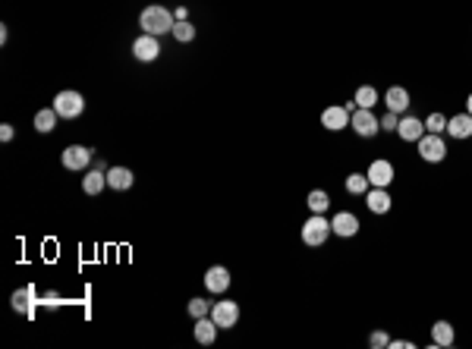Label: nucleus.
<instances>
[{
  "mask_svg": "<svg viewBox=\"0 0 472 349\" xmlns=\"http://www.w3.org/2000/svg\"><path fill=\"white\" fill-rule=\"evenodd\" d=\"M60 164H63V170L85 173L92 167V148H85V145H66L63 154H60Z\"/></svg>",
  "mask_w": 472,
  "mask_h": 349,
  "instance_id": "0eeeda50",
  "label": "nucleus"
},
{
  "mask_svg": "<svg viewBox=\"0 0 472 349\" xmlns=\"http://www.w3.org/2000/svg\"><path fill=\"white\" fill-rule=\"evenodd\" d=\"M132 183H136V173L130 167H107V189L126 192V189H132Z\"/></svg>",
  "mask_w": 472,
  "mask_h": 349,
  "instance_id": "2eb2a0df",
  "label": "nucleus"
},
{
  "mask_svg": "<svg viewBox=\"0 0 472 349\" xmlns=\"http://www.w3.org/2000/svg\"><path fill=\"white\" fill-rule=\"evenodd\" d=\"M359 217H356L353 211H337L334 217H330V230H334V236L340 239H353L356 233H359Z\"/></svg>",
  "mask_w": 472,
  "mask_h": 349,
  "instance_id": "f8f14e48",
  "label": "nucleus"
},
{
  "mask_svg": "<svg viewBox=\"0 0 472 349\" xmlns=\"http://www.w3.org/2000/svg\"><path fill=\"white\" fill-rule=\"evenodd\" d=\"M425 132H435V136H444V132H447V117H444V113H428V117H425Z\"/></svg>",
  "mask_w": 472,
  "mask_h": 349,
  "instance_id": "bb28decb",
  "label": "nucleus"
},
{
  "mask_svg": "<svg viewBox=\"0 0 472 349\" xmlns=\"http://www.w3.org/2000/svg\"><path fill=\"white\" fill-rule=\"evenodd\" d=\"M10 305H13V312H19V315H35V308L42 305V299H38L35 286H23V290L13 293Z\"/></svg>",
  "mask_w": 472,
  "mask_h": 349,
  "instance_id": "ddd939ff",
  "label": "nucleus"
},
{
  "mask_svg": "<svg viewBox=\"0 0 472 349\" xmlns=\"http://www.w3.org/2000/svg\"><path fill=\"white\" fill-rule=\"evenodd\" d=\"M387 349H416V343H413V340H400V337H397V340H390Z\"/></svg>",
  "mask_w": 472,
  "mask_h": 349,
  "instance_id": "2f4dec72",
  "label": "nucleus"
},
{
  "mask_svg": "<svg viewBox=\"0 0 472 349\" xmlns=\"http://www.w3.org/2000/svg\"><path fill=\"white\" fill-rule=\"evenodd\" d=\"M466 113L472 117V91H469V98H466Z\"/></svg>",
  "mask_w": 472,
  "mask_h": 349,
  "instance_id": "72a5a7b5",
  "label": "nucleus"
},
{
  "mask_svg": "<svg viewBox=\"0 0 472 349\" xmlns=\"http://www.w3.org/2000/svg\"><path fill=\"white\" fill-rule=\"evenodd\" d=\"M397 136L403 139V142H419L425 136V123L419 117H409V113H403L400 117V126H397Z\"/></svg>",
  "mask_w": 472,
  "mask_h": 349,
  "instance_id": "6ab92c4d",
  "label": "nucleus"
},
{
  "mask_svg": "<svg viewBox=\"0 0 472 349\" xmlns=\"http://www.w3.org/2000/svg\"><path fill=\"white\" fill-rule=\"evenodd\" d=\"M13 136H16V129H13L10 123H0V142H13Z\"/></svg>",
  "mask_w": 472,
  "mask_h": 349,
  "instance_id": "7c9ffc66",
  "label": "nucleus"
},
{
  "mask_svg": "<svg viewBox=\"0 0 472 349\" xmlns=\"http://www.w3.org/2000/svg\"><path fill=\"white\" fill-rule=\"evenodd\" d=\"M173 38H177L180 44H189V42H195V25L189 23V19H180V23H173V32H170Z\"/></svg>",
  "mask_w": 472,
  "mask_h": 349,
  "instance_id": "a878e982",
  "label": "nucleus"
},
{
  "mask_svg": "<svg viewBox=\"0 0 472 349\" xmlns=\"http://www.w3.org/2000/svg\"><path fill=\"white\" fill-rule=\"evenodd\" d=\"M366 208L372 214H378V217H384V214H390V208H394V198H390L387 189H378V186H372V189L366 192Z\"/></svg>",
  "mask_w": 472,
  "mask_h": 349,
  "instance_id": "4468645a",
  "label": "nucleus"
},
{
  "mask_svg": "<svg viewBox=\"0 0 472 349\" xmlns=\"http://www.w3.org/2000/svg\"><path fill=\"white\" fill-rule=\"evenodd\" d=\"M51 107L60 113V120H76V117H82V110H85V98L73 89H63V91L54 95Z\"/></svg>",
  "mask_w": 472,
  "mask_h": 349,
  "instance_id": "20e7f679",
  "label": "nucleus"
},
{
  "mask_svg": "<svg viewBox=\"0 0 472 349\" xmlns=\"http://www.w3.org/2000/svg\"><path fill=\"white\" fill-rule=\"evenodd\" d=\"M173 16H177V23H180V19H189V10H186V6H180V10L173 13Z\"/></svg>",
  "mask_w": 472,
  "mask_h": 349,
  "instance_id": "473e14b6",
  "label": "nucleus"
},
{
  "mask_svg": "<svg viewBox=\"0 0 472 349\" xmlns=\"http://www.w3.org/2000/svg\"><path fill=\"white\" fill-rule=\"evenodd\" d=\"M299 236H302V243H306L309 249H321V246L334 236V230H330V220L325 217V214H312V217L302 224Z\"/></svg>",
  "mask_w": 472,
  "mask_h": 349,
  "instance_id": "f03ea898",
  "label": "nucleus"
},
{
  "mask_svg": "<svg viewBox=\"0 0 472 349\" xmlns=\"http://www.w3.org/2000/svg\"><path fill=\"white\" fill-rule=\"evenodd\" d=\"M349 129L359 139H375L381 132V117H375V110H368V107H356L353 120H349Z\"/></svg>",
  "mask_w": 472,
  "mask_h": 349,
  "instance_id": "39448f33",
  "label": "nucleus"
},
{
  "mask_svg": "<svg viewBox=\"0 0 472 349\" xmlns=\"http://www.w3.org/2000/svg\"><path fill=\"white\" fill-rule=\"evenodd\" d=\"M368 346H372V349H387L390 346L387 331H372V334H368Z\"/></svg>",
  "mask_w": 472,
  "mask_h": 349,
  "instance_id": "c85d7f7f",
  "label": "nucleus"
},
{
  "mask_svg": "<svg viewBox=\"0 0 472 349\" xmlns=\"http://www.w3.org/2000/svg\"><path fill=\"white\" fill-rule=\"evenodd\" d=\"M409 104H413V101H409V91L403 89V85H390V89L384 91V107H387V110L403 117V113L409 110Z\"/></svg>",
  "mask_w": 472,
  "mask_h": 349,
  "instance_id": "f3484780",
  "label": "nucleus"
},
{
  "mask_svg": "<svg viewBox=\"0 0 472 349\" xmlns=\"http://www.w3.org/2000/svg\"><path fill=\"white\" fill-rule=\"evenodd\" d=\"M397 126H400V113L387 110V113L381 117V132H397Z\"/></svg>",
  "mask_w": 472,
  "mask_h": 349,
  "instance_id": "c756f323",
  "label": "nucleus"
},
{
  "mask_svg": "<svg viewBox=\"0 0 472 349\" xmlns=\"http://www.w3.org/2000/svg\"><path fill=\"white\" fill-rule=\"evenodd\" d=\"M218 331H221V327L214 324V318H211V315H205V318H195L192 337H195V343H201V346H211L214 340H218Z\"/></svg>",
  "mask_w": 472,
  "mask_h": 349,
  "instance_id": "a211bd4d",
  "label": "nucleus"
},
{
  "mask_svg": "<svg viewBox=\"0 0 472 349\" xmlns=\"http://www.w3.org/2000/svg\"><path fill=\"white\" fill-rule=\"evenodd\" d=\"M107 189V170H98V167H94V170H85V177H82V192L85 196H101V192Z\"/></svg>",
  "mask_w": 472,
  "mask_h": 349,
  "instance_id": "412c9836",
  "label": "nucleus"
},
{
  "mask_svg": "<svg viewBox=\"0 0 472 349\" xmlns=\"http://www.w3.org/2000/svg\"><path fill=\"white\" fill-rule=\"evenodd\" d=\"M306 205H309V211H312V214H325L330 208V196L325 189H312L306 196Z\"/></svg>",
  "mask_w": 472,
  "mask_h": 349,
  "instance_id": "393cba45",
  "label": "nucleus"
},
{
  "mask_svg": "<svg viewBox=\"0 0 472 349\" xmlns=\"http://www.w3.org/2000/svg\"><path fill=\"white\" fill-rule=\"evenodd\" d=\"M447 136L457 139V142H466V139H472V117H469L466 110L447 117Z\"/></svg>",
  "mask_w": 472,
  "mask_h": 349,
  "instance_id": "dca6fc26",
  "label": "nucleus"
},
{
  "mask_svg": "<svg viewBox=\"0 0 472 349\" xmlns=\"http://www.w3.org/2000/svg\"><path fill=\"white\" fill-rule=\"evenodd\" d=\"M211 318H214V324H218L221 331H230V327H236V321H240V302H233V299L214 302Z\"/></svg>",
  "mask_w": 472,
  "mask_h": 349,
  "instance_id": "6e6552de",
  "label": "nucleus"
},
{
  "mask_svg": "<svg viewBox=\"0 0 472 349\" xmlns=\"http://www.w3.org/2000/svg\"><path fill=\"white\" fill-rule=\"evenodd\" d=\"M366 177H368V183H372V186H378V189H387V186L397 179V170H394V164H390L387 158H378V160L368 164Z\"/></svg>",
  "mask_w": 472,
  "mask_h": 349,
  "instance_id": "1a4fd4ad",
  "label": "nucleus"
},
{
  "mask_svg": "<svg viewBox=\"0 0 472 349\" xmlns=\"http://www.w3.org/2000/svg\"><path fill=\"white\" fill-rule=\"evenodd\" d=\"M353 110H356V101H347V104H330L321 110V126H325L328 132H340L349 126V120H353Z\"/></svg>",
  "mask_w": 472,
  "mask_h": 349,
  "instance_id": "7ed1b4c3",
  "label": "nucleus"
},
{
  "mask_svg": "<svg viewBox=\"0 0 472 349\" xmlns=\"http://www.w3.org/2000/svg\"><path fill=\"white\" fill-rule=\"evenodd\" d=\"M343 189H347L349 196H356V198H366V192L372 189V183H368L366 173H349V177L343 179Z\"/></svg>",
  "mask_w": 472,
  "mask_h": 349,
  "instance_id": "5701e85b",
  "label": "nucleus"
},
{
  "mask_svg": "<svg viewBox=\"0 0 472 349\" xmlns=\"http://www.w3.org/2000/svg\"><path fill=\"white\" fill-rule=\"evenodd\" d=\"M211 305L214 302H208V299H189V305H186V312H189V318H205V315H211Z\"/></svg>",
  "mask_w": 472,
  "mask_h": 349,
  "instance_id": "cd10ccee",
  "label": "nucleus"
},
{
  "mask_svg": "<svg viewBox=\"0 0 472 349\" xmlns=\"http://www.w3.org/2000/svg\"><path fill=\"white\" fill-rule=\"evenodd\" d=\"M173 23H177V16H173L167 6H161V4H151V6H145V10L139 13V25H142L145 35H158V38L170 35Z\"/></svg>",
  "mask_w": 472,
  "mask_h": 349,
  "instance_id": "f257e3e1",
  "label": "nucleus"
},
{
  "mask_svg": "<svg viewBox=\"0 0 472 349\" xmlns=\"http://www.w3.org/2000/svg\"><path fill=\"white\" fill-rule=\"evenodd\" d=\"M132 57L139 60V63H154V60L161 57V42H158V35H142L132 42Z\"/></svg>",
  "mask_w": 472,
  "mask_h": 349,
  "instance_id": "9d476101",
  "label": "nucleus"
},
{
  "mask_svg": "<svg viewBox=\"0 0 472 349\" xmlns=\"http://www.w3.org/2000/svg\"><path fill=\"white\" fill-rule=\"evenodd\" d=\"M205 290L211 293V296H224V293L230 290V271H227L224 265H211L205 271Z\"/></svg>",
  "mask_w": 472,
  "mask_h": 349,
  "instance_id": "9b49d317",
  "label": "nucleus"
},
{
  "mask_svg": "<svg viewBox=\"0 0 472 349\" xmlns=\"http://www.w3.org/2000/svg\"><path fill=\"white\" fill-rule=\"evenodd\" d=\"M416 145H419V158L425 164H441V160H447V142H444V136L425 132Z\"/></svg>",
  "mask_w": 472,
  "mask_h": 349,
  "instance_id": "423d86ee",
  "label": "nucleus"
},
{
  "mask_svg": "<svg viewBox=\"0 0 472 349\" xmlns=\"http://www.w3.org/2000/svg\"><path fill=\"white\" fill-rule=\"evenodd\" d=\"M57 120H60V113L54 110V107H42V110L35 113V132H42V136L54 132L57 129Z\"/></svg>",
  "mask_w": 472,
  "mask_h": 349,
  "instance_id": "4be33fe9",
  "label": "nucleus"
},
{
  "mask_svg": "<svg viewBox=\"0 0 472 349\" xmlns=\"http://www.w3.org/2000/svg\"><path fill=\"white\" fill-rule=\"evenodd\" d=\"M454 343H457L454 324H450V321H435V324H431V346H437V349H450Z\"/></svg>",
  "mask_w": 472,
  "mask_h": 349,
  "instance_id": "aec40b11",
  "label": "nucleus"
},
{
  "mask_svg": "<svg viewBox=\"0 0 472 349\" xmlns=\"http://www.w3.org/2000/svg\"><path fill=\"white\" fill-rule=\"evenodd\" d=\"M353 101H356V107H368V110H375V104L381 101V95H378L375 85H359V89H356V95H353Z\"/></svg>",
  "mask_w": 472,
  "mask_h": 349,
  "instance_id": "b1692460",
  "label": "nucleus"
}]
</instances>
